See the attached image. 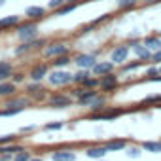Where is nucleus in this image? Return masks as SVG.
I'll return each instance as SVG.
<instances>
[{
  "instance_id": "1",
  "label": "nucleus",
  "mask_w": 161,
  "mask_h": 161,
  "mask_svg": "<svg viewBox=\"0 0 161 161\" xmlns=\"http://www.w3.org/2000/svg\"><path fill=\"white\" fill-rule=\"evenodd\" d=\"M47 82L55 87H61V86H68L72 84V74L68 70H63V68H57L53 72H47Z\"/></svg>"
},
{
  "instance_id": "2",
  "label": "nucleus",
  "mask_w": 161,
  "mask_h": 161,
  "mask_svg": "<svg viewBox=\"0 0 161 161\" xmlns=\"http://www.w3.org/2000/svg\"><path fill=\"white\" fill-rule=\"evenodd\" d=\"M17 38L21 40V42H27V40H32V38H36L38 36V25L31 19V21H27V23H19L17 27Z\"/></svg>"
},
{
  "instance_id": "3",
  "label": "nucleus",
  "mask_w": 161,
  "mask_h": 161,
  "mask_svg": "<svg viewBox=\"0 0 161 161\" xmlns=\"http://www.w3.org/2000/svg\"><path fill=\"white\" fill-rule=\"evenodd\" d=\"M68 53V46L63 44V42H53V44H47L46 49H44V55L47 59H53V57H59V55H66Z\"/></svg>"
},
{
  "instance_id": "4",
  "label": "nucleus",
  "mask_w": 161,
  "mask_h": 161,
  "mask_svg": "<svg viewBox=\"0 0 161 161\" xmlns=\"http://www.w3.org/2000/svg\"><path fill=\"white\" fill-rule=\"evenodd\" d=\"M76 66L78 68H93V64L97 63V55L95 53H78L76 59H74Z\"/></svg>"
},
{
  "instance_id": "5",
  "label": "nucleus",
  "mask_w": 161,
  "mask_h": 161,
  "mask_svg": "<svg viewBox=\"0 0 161 161\" xmlns=\"http://www.w3.org/2000/svg\"><path fill=\"white\" fill-rule=\"evenodd\" d=\"M47 106H51V108H70L72 106V97L63 95V93L53 95V97L47 99Z\"/></svg>"
},
{
  "instance_id": "6",
  "label": "nucleus",
  "mask_w": 161,
  "mask_h": 161,
  "mask_svg": "<svg viewBox=\"0 0 161 161\" xmlns=\"http://www.w3.org/2000/svg\"><path fill=\"white\" fill-rule=\"evenodd\" d=\"M129 46L127 44H123V46H118L114 51H112V55H110V61L114 63V64H125V61H127V57H129Z\"/></svg>"
},
{
  "instance_id": "7",
  "label": "nucleus",
  "mask_w": 161,
  "mask_h": 161,
  "mask_svg": "<svg viewBox=\"0 0 161 161\" xmlns=\"http://www.w3.org/2000/svg\"><path fill=\"white\" fill-rule=\"evenodd\" d=\"M123 114V110L121 108H103V112H95V114H91L89 116V119H104V121H112V119H116L118 116H121Z\"/></svg>"
},
{
  "instance_id": "8",
  "label": "nucleus",
  "mask_w": 161,
  "mask_h": 161,
  "mask_svg": "<svg viewBox=\"0 0 161 161\" xmlns=\"http://www.w3.org/2000/svg\"><path fill=\"white\" fill-rule=\"evenodd\" d=\"M119 86V80H118V76L116 74H104V76H101V84H99V87L103 89V91H114L116 87Z\"/></svg>"
},
{
  "instance_id": "9",
  "label": "nucleus",
  "mask_w": 161,
  "mask_h": 161,
  "mask_svg": "<svg viewBox=\"0 0 161 161\" xmlns=\"http://www.w3.org/2000/svg\"><path fill=\"white\" fill-rule=\"evenodd\" d=\"M114 70V63L112 61H97L91 68V74L93 76H104V74H110Z\"/></svg>"
},
{
  "instance_id": "10",
  "label": "nucleus",
  "mask_w": 161,
  "mask_h": 161,
  "mask_svg": "<svg viewBox=\"0 0 161 161\" xmlns=\"http://www.w3.org/2000/svg\"><path fill=\"white\" fill-rule=\"evenodd\" d=\"M47 64H36V66H32L31 68V80H32V82H42V80L47 76Z\"/></svg>"
},
{
  "instance_id": "11",
  "label": "nucleus",
  "mask_w": 161,
  "mask_h": 161,
  "mask_svg": "<svg viewBox=\"0 0 161 161\" xmlns=\"http://www.w3.org/2000/svg\"><path fill=\"white\" fill-rule=\"evenodd\" d=\"M31 104V99L29 97H8V101H6V104L4 106H12V108H27Z\"/></svg>"
},
{
  "instance_id": "12",
  "label": "nucleus",
  "mask_w": 161,
  "mask_h": 161,
  "mask_svg": "<svg viewBox=\"0 0 161 161\" xmlns=\"http://www.w3.org/2000/svg\"><path fill=\"white\" fill-rule=\"evenodd\" d=\"M21 23V17L19 15H6L0 19V31H10L14 27H17Z\"/></svg>"
},
{
  "instance_id": "13",
  "label": "nucleus",
  "mask_w": 161,
  "mask_h": 161,
  "mask_svg": "<svg viewBox=\"0 0 161 161\" xmlns=\"http://www.w3.org/2000/svg\"><path fill=\"white\" fill-rule=\"evenodd\" d=\"M15 93H17V86H15L14 82H8V80L0 82V97L8 99V97H12V95H15Z\"/></svg>"
},
{
  "instance_id": "14",
  "label": "nucleus",
  "mask_w": 161,
  "mask_h": 161,
  "mask_svg": "<svg viewBox=\"0 0 161 161\" xmlns=\"http://www.w3.org/2000/svg\"><path fill=\"white\" fill-rule=\"evenodd\" d=\"M127 140L125 138H112V140H108L104 146H106V150L108 152H121V150H125L127 148Z\"/></svg>"
},
{
  "instance_id": "15",
  "label": "nucleus",
  "mask_w": 161,
  "mask_h": 161,
  "mask_svg": "<svg viewBox=\"0 0 161 161\" xmlns=\"http://www.w3.org/2000/svg\"><path fill=\"white\" fill-rule=\"evenodd\" d=\"M25 15L29 19H44L46 17V8H42V6H29L25 10Z\"/></svg>"
},
{
  "instance_id": "16",
  "label": "nucleus",
  "mask_w": 161,
  "mask_h": 161,
  "mask_svg": "<svg viewBox=\"0 0 161 161\" xmlns=\"http://www.w3.org/2000/svg\"><path fill=\"white\" fill-rule=\"evenodd\" d=\"M87 108H89L93 114H95V112H101L103 108H106V97H104V95H97V97L87 104Z\"/></svg>"
},
{
  "instance_id": "17",
  "label": "nucleus",
  "mask_w": 161,
  "mask_h": 161,
  "mask_svg": "<svg viewBox=\"0 0 161 161\" xmlns=\"http://www.w3.org/2000/svg\"><path fill=\"white\" fill-rule=\"evenodd\" d=\"M51 159L53 161H76V153L68 152V150H59V152L51 153Z\"/></svg>"
},
{
  "instance_id": "18",
  "label": "nucleus",
  "mask_w": 161,
  "mask_h": 161,
  "mask_svg": "<svg viewBox=\"0 0 161 161\" xmlns=\"http://www.w3.org/2000/svg\"><path fill=\"white\" fill-rule=\"evenodd\" d=\"M106 146H93V148H89L87 152H86V155L89 157V159H103L104 155H106Z\"/></svg>"
},
{
  "instance_id": "19",
  "label": "nucleus",
  "mask_w": 161,
  "mask_h": 161,
  "mask_svg": "<svg viewBox=\"0 0 161 161\" xmlns=\"http://www.w3.org/2000/svg\"><path fill=\"white\" fill-rule=\"evenodd\" d=\"M12 74H14L12 63H8V61H0V82H4V80L12 78Z\"/></svg>"
},
{
  "instance_id": "20",
  "label": "nucleus",
  "mask_w": 161,
  "mask_h": 161,
  "mask_svg": "<svg viewBox=\"0 0 161 161\" xmlns=\"http://www.w3.org/2000/svg\"><path fill=\"white\" fill-rule=\"evenodd\" d=\"M97 95H99V91H95V89H87L84 95H80L76 101H78V104H80V106H87V104L97 97Z\"/></svg>"
},
{
  "instance_id": "21",
  "label": "nucleus",
  "mask_w": 161,
  "mask_h": 161,
  "mask_svg": "<svg viewBox=\"0 0 161 161\" xmlns=\"http://www.w3.org/2000/svg\"><path fill=\"white\" fill-rule=\"evenodd\" d=\"M133 49H135V55H136L140 61H150L152 51H150L144 44H136V46H133Z\"/></svg>"
},
{
  "instance_id": "22",
  "label": "nucleus",
  "mask_w": 161,
  "mask_h": 161,
  "mask_svg": "<svg viewBox=\"0 0 161 161\" xmlns=\"http://www.w3.org/2000/svg\"><path fill=\"white\" fill-rule=\"evenodd\" d=\"M142 44H144L150 51H157V49H161V38H159V36H146Z\"/></svg>"
},
{
  "instance_id": "23",
  "label": "nucleus",
  "mask_w": 161,
  "mask_h": 161,
  "mask_svg": "<svg viewBox=\"0 0 161 161\" xmlns=\"http://www.w3.org/2000/svg\"><path fill=\"white\" fill-rule=\"evenodd\" d=\"M89 76H91V70H89V68H80L76 74H72V82L82 86V84L86 82V80L89 78Z\"/></svg>"
},
{
  "instance_id": "24",
  "label": "nucleus",
  "mask_w": 161,
  "mask_h": 161,
  "mask_svg": "<svg viewBox=\"0 0 161 161\" xmlns=\"http://www.w3.org/2000/svg\"><path fill=\"white\" fill-rule=\"evenodd\" d=\"M76 8H78V2H66V4H63L61 8L53 10V14H55V15H66V14H72Z\"/></svg>"
},
{
  "instance_id": "25",
  "label": "nucleus",
  "mask_w": 161,
  "mask_h": 161,
  "mask_svg": "<svg viewBox=\"0 0 161 161\" xmlns=\"http://www.w3.org/2000/svg\"><path fill=\"white\" fill-rule=\"evenodd\" d=\"M72 63V59L68 57V53L66 55H59V57H53V61H51V64L55 66V68H64V66H68Z\"/></svg>"
},
{
  "instance_id": "26",
  "label": "nucleus",
  "mask_w": 161,
  "mask_h": 161,
  "mask_svg": "<svg viewBox=\"0 0 161 161\" xmlns=\"http://www.w3.org/2000/svg\"><path fill=\"white\" fill-rule=\"evenodd\" d=\"M142 150H146V152H152V153H161V142L159 140H146V142H142Z\"/></svg>"
},
{
  "instance_id": "27",
  "label": "nucleus",
  "mask_w": 161,
  "mask_h": 161,
  "mask_svg": "<svg viewBox=\"0 0 161 161\" xmlns=\"http://www.w3.org/2000/svg\"><path fill=\"white\" fill-rule=\"evenodd\" d=\"M23 148L19 146V144H4V146H0V153H12V155H15L17 152H21Z\"/></svg>"
},
{
  "instance_id": "28",
  "label": "nucleus",
  "mask_w": 161,
  "mask_h": 161,
  "mask_svg": "<svg viewBox=\"0 0 161 161\" xmlns=\"http://www.w3.org/2000/svg\"><path fill=\"white\" fill-rule=\"evenodd\" d=\"M32 49V40H27V42H23L21 46H17L15 49H14V53L15 55H25V53H29Z\"/></svg>"
},
{
  "instance_id": "29",
  "label": "nucleus",
  "mask_w": 161,
  "mask_h": 161,
  "mask_svg": "<svg viewBox=\"0 0 161 161\" xmlns=\"http://www.w3.org/2000/svg\"><path fill=\"white\" fill-rule=\"evenodd\" d=\"M99 84H101V80H99L97 76H89L82 86H84L86 89H97V87H99Z\"/></svg>"
},
{
  "instance_id": "30",
  "label": "nucleus",
  "mask_w": 161,
  "mask_h": 161,
  "mask_svg": "<svg viewBox=\"0 0 161 161\" xmlns=\"http://www.w3.org/2000/svg\"><path fill=\"white\" fill-rule=\"evenodd\" d=\"M25 91L32 97V95H36V93L44 91V87H42V84H40V82H32V84H29V86L25 87Z\"/></svg>"
},
{
  "instance_id": "31",
  "label": "nucleus",
  "mask_w": 161,
  "mask_h": 161,
  "mask_svg": "<svg viewBox=\"0 0 161 161\" xmlns=\"http://www.w3.org/2000/svg\"><path fill=\"white\" fill-rule=\"evenodd\" d=\"M32 155H31V152H27V150H21V152H17L15 155H14V161H29Z\"/></svg>"
},
{
  "instance_id": "32",
  "label": "nucleus",
  "mask_w": 161,
  "mask_h": 161,
  "mask_svg": "<svg viewBox=\"0 0 161 161\" xmlns=\"http://www.w3.org/2000/svg\"><path fill=\"white\" fill-rule=\"evenodd\" d=\"M63 127H64L63 121H53V123H46V125H44V131H59V129H63Z\"/></svg>"
},
{
  "instance_id": "33",
  "label": "nucleus",
  "mask_w": 161,
  "mask_h": 161,
  "mask_svg": "<svg viewBox=\"0 0 161 161\" xmlns=\"http://www.w3.org/2000/svg\"><path fill=\"white\" fill-rule=\"evenodd\" d=\"M136 4H138V0H118V8H123V10L133 8Z\"/></svg>"
},
{
  "instance_id": "34",
  "label": "nucleus",
  "mask_w": 161,
  "mask_h": 161,
  "mask_svg": "<svg viewBox=\"0 0 161 161\" xmlns=\"http://www.w3.org/2000/svg\"><path fill=\"white\" fill-rule=\"evenodd\" d=\"M66 2H70V0H49V2H47V8H49V10H57V8H61L63 4H66Z\"/></svg>"
},
{
  "instance_id": "35",
  "label": "nucleus",
  "mask_w": 161,
  "mask_h": 161,
  "mask_svg": "<svg viewBox=\"0 0 161 161\" xmlns=\"http://www.w3.org/2000/svg\"><path fill=\"white\" fill-rule=\"evenodd\" d=\"M142 66V61L138 59L136 63H133V64H127V66H123V72H133V70H138Z\"/></svg>"
},
{
  "instance_id": "36",
  "label": "nucleus",
  "mask_w": 161,
  "mask_h": 161,
  "mask_svg": "<svg viewBox=\"0 0 161 161\" xmlns=\"http://www.w3.org/2000/svg\"><path fill=\"white\" fill-rule=\"evenodd\" d=\"M86 91H87V89H86L84 86H80V87H74V89H72V93H70V97H74V99H78L80 95H84Z\"/></svg>"
},
{
  "instance_id": "37",
  "label": "nucleus",
  "mask_w": 161,
  "mask_h": 161,
  "mask_svg": "<svg viewBox=\"0 0 161 161\" xmlns=\"http://www.w3.org/2000/svg\"><path fill=\"white\" fill-rule=\"evenodd\" d=\"M23 80H25V74H23V72H17V74L14 72V74H12V82H14L15 86H17V84H21Z\"/></svg>"
},
{
  "instance_id": "38",
  "label": "nucleus",
  "mask_w": 161,
  "mask_h": 161,
  "mask_svg": "<svg viewBox=\"0 0 161 161\" xmlns=\"http://www.w3.org/2000/svg\"><path fill=\"white\" fill-rule=\"evenodd\" d=\"M127 155H129L131 159H135V157H140V148H136V146L129 148V150H127Z\"/></svg>"
},
{
  "instance_id": "39",
  "label": "nucleus",
  "mask_w": 161,
  "mask_h": 161,
  "mask_svg": "<svg viewBox=\"0 0 161 161\" xmlns=\"http://www.w3.org/2000/svg\"><path fill=\"white\" fill-rule=\"evenodd\" d=\"M15 140V135H4V136H0V146H4V144H10Z\"/></svg>"
},
{
  "instance_id": "40",
  "label": "nucleus",
  "mask_w": 161,
  "mask_h": 161,
  "mask_svg": "<svg viewBox=\"0 0 161 161\" xmlns=\"http://www.w3.org/2000/svg\"><path fill=\"white\" fill-rule=\"evenodd\" d=\"M144 103H157V104H161V95H148L144 99Z\"/></svg>"
},
{
  "instance_id": "41",
  "label": "nucleus",
  "mask_w": 161,
  "mask_h": 161,
  "mask_svg": "<svg viewBox=\"0 0 161 161\" xmlns=\"http://www.w3.org/2000/svg\"><path fill=\"white\" fill-rule=\"evenodd\" d=\"M152 63H161V49H157V51H152Z\"/></svg>"
},
{
  "instance_id": "42",
  "label": "nucleus",
  "mask_w": 161,
  "mask_h": 161,
  "mask_svg": "<svg viewBox=\"0 0 161 161\" xmlns=\"http://www.w3.org/2000/svg\"><path fill=\"white\" fill-rule=\"evenodd\" d=\"M106 19H110V14H103V15H101L99 19H95L91 25H99V23H103V21H106Z\"/></svg>"
},
{
  "instance_id": "43",
  "label": "nucleus",
  "mask_w": 161,
  "mask_h": 161,
  "mask_svg": "<svg viewBox=\"0 0 161 161\" xmlns=\"http://www.w3.org/2000/svg\"><path fill=\"white\" fill-rule=\"evenodd\" d=\"M157 74H159V70H157L155 66H152V68L146 70V76H148V78H153V76H157Z\"/></svg>"
},
{
  "instance_id": "44",
  "label": "nucleus",
  "mask_w": 161,
  "mask_h": 161,
  "mask_svg": "<svg viewBox=\"0 0 161 161\" xmlns=\"http://www.w3.org/2000/svg\"><path fill=\"white\" fill-rule=\"evenodd\" d=\"M10 159H14L12 153H0V161H10Z\"/></svg>"
},
{
  "instance_id": "45",
  "label": "nucleus",
  "mask_w": 161,
  "mask_h": 161,
  "mask_svg": "<svg viewBox=\"0 0 161 161\" xmlns=\"http://www.w3.org/2000/svg\"><path fill=\"white\" fill-rule=\"evenodd\" d=\"M34 129H36V125H27V127H23L21 131H23V133H27V131H34Z\"/></svg>"
},
{
  "instance_id": "46",
  "label": "nucleus",
  "mask_w": 161,
  "mask_h": 161,
  "mask_svg": "<svg viewBox=\"0 0 161 161\" xmlns=\"http://www.w3.org/2000/svg\"><path fill=\"white\" fill-rule=\"evenodd\" d=\"M157 2H161V0H148L146 4H157Z\"/></svg>"
},
{
  "instance_id": "47",
  "label": "nucleus",
  "mask_w": 161,
  "mask_h": 161,
  "mask_svg": "<svg viewBox=\"0 0 161 161\" xmlns=\"http://www.w3.org/2000/svg\"><path fill=\"white\" fill-rule=\"evenodd\" d=\"M29 161H44V159H42V157H31Z\"/></svg>"
},
{
  "instance_id": "48",
  "label": "nucleus",
  "mask_w": 161,
  "mask_h": 161,
  "mask_svg": "<svg viewBox=\"0 0 161 161\" xmlns=\"http://www.w3.org/2000/svg\"><path fill=\"white\" fill-rule=\"evenodd\" d=\"M4 2H6V0H0V6H4Z\"/></svg>"
},
{
  "instance_id": "49",
  "label": "nucleus",
  "mask_w": 161,
  "mask_h": 161,
  "mask_svg": "<svg viewBox=\"0 0 161 161\" xmlns=\"http://www.w3.org/2000/svg\"><path fill=\"white\" fill-rule=\"evenodd\" d=\"M157 108H159V110H161V104H159V106H157Z\"/></svg>"
},
{
  "instance_id": "50",
  "label": "nucleus",
  "mask_w": 161,
  "mask_h": 161,
  "mask_svg": "<svg viewBox=\"0 0 161 161\" xmlns=\"http://www.w3.org/2000/svg\"><path fill=\"white\" fill-rule=\"evenodd\" d=\"M159 74H161V68H159Z\"/></svg>"
},
{
  "instance_id": "51",
  "label": "nucleus",
  "mask_w": 161,
  "mask_h": 161,
  "mask_svg": "<svg viewBox=\"0 0 161 161\" xmlns=\"http://www.w3.org/2000/svg\"><path fill=\"white\" fill-rule=\"evenodd\" d=\"M159 38H161V36H159Z\"/></svg>"
}]
</instances>
